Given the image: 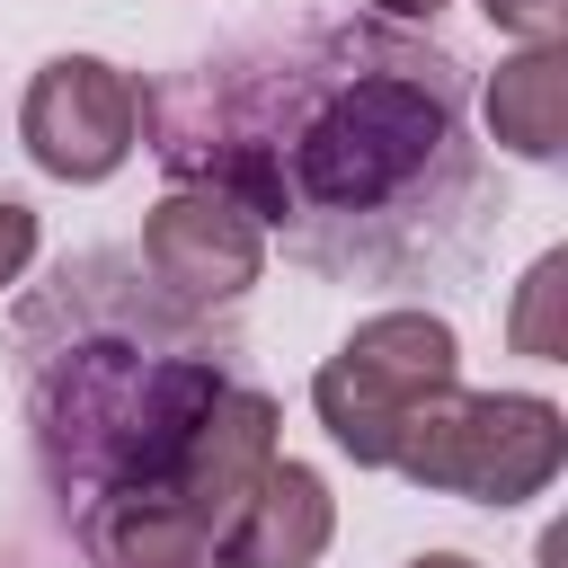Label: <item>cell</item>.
<instances>
[{
    "instance_id": "cell-5",
    "label": "cell",
    "mask_w": 568,
    "mask_h": 568,
    "mask_svg": "<svg viewBox=\"0 0 568 568\" xmlns=\"http://www.w3.org/2000/svg\"><path fill=\"white\" fill-rule=\"evenodd\" d=\"M18 142L44 178L62 186H98L133 160L142 142V80L98 62V53H53L36 80H27V106H18Z\"/></svg>"
},
{
    "instance_id": "cell-6",
    "label": "cell",
    "mask_w": 568,
    "mask_h": 568,
    "mask_svg": "<svg viewBox=\"0 0 568 568\" xmlns=\"http://www.w3.org/2000/svg\"><path fill=\"white\" fill-rule=\"evenodd\" d=\"M133 257H142V275H151L169 302L213 311V302H240V293L266 275V231H257L240 204L204 195V186H169V195L151 204Z\"/></svg>"
},
{
    "instance_id": "cell-9",
    "label": "cell",
    "mask_w": 568,
    "mask_h": 568,
    "mask_svg": "<svg viewBox=\"0 0 568 568\" xmlns=\"http://www.w3.org/2000/svg\"><path fill=\"white\" fill-rule=\"evenodd\" d=\"M488 142L515 160H559L568 151V44H524L488 80Z\"/></svg>"
},
{
    "instance_id": "cell-2",
    "label": "cell",
    "mask_w": 568,
    "mask_h": 568,
    "mask_svg": "<svg viewBox=\"0 0 568 568\" xmlns=\"http://www.w3.org/2000/svg\"><path fill=\"white\" fill-rule=\"evenodd\" d=\"M9 364L62 524H89L133 497H169L186 435L231 390V346L204 328V311L169 302L142 275V257L115 248L62 257L53 284L18 302Z\"/></svg>"
},
{
    "instance_id": "cell-13",
    "label": "cell",
    "mask_w": 568,
    "mask_h": 568,
    "mask_svg": "<svg viewBox=\"0 0 568 568\" xmlns=\"http://www.w3.org/2000/svg\"><path fill=\"white\" fill-rule=\"evenodd\" d=\"M373 9H382V18H390V27H408V18H435V9H444V0H373Z\"/></svg>"
},
{
    "instance_id": "cell-12",
    "label": "cell",
    "mask_w": 568,
    "mask_h": 568,
    "mask_svg": "<svg viewBox=\"0 0 568 568\" xmlns=\"http://www.w3.org/2000/svg\"><path fill=\"white\" fill-rule=\"evenodd\" d=\"M36 266V213L18 195H0V284H18Z\"/></svg>"
},
{
    "instance_id": "cell-7",
    "label": "cell",
    "mask_w": 568,
    "mask_h": 568,
    "mask_svg": "<svg viewBox=\"0 0 568 568\" xmlns=\"http://www.w3.org/2000/svg\"><path fill=\"white\" fill-rule=\"evenodd\" d=\"M266 462H275V399L248 390V382H231V390L204 408V426L186 435V462H178L169 497H178V515L222 550V532H231V515L248 506V488L266 479Z\"/></svg>"
},
{
    "instance_id": "cell-1",
    "label": "cell",
    "mask_w": 568,
    "mask_h": 568,
    "mask_svg": "<svg viewBox=\"0 0 568 568\" xmlns=\"http://www.w3.org/2000/svg\"><path fill=\"white\" fill-rule=\"evenodd\" d=\"M169 186H204L337 275H408L470 231V71L390 18H302L142 89Z\"/></svg>"
},
{
    "instance_id": "cell-10",
    "label": "cell",
    "mask_w": 568,
    "mask_h": 568,
    "mask_svg": "<svg viewBox=\"0 0 568 568\" xmlns=\"http://www.w3.org/2000/svg\"><path fill=\"white\" fill-rule=\"evenodd\" d=\"M506 337H515V355H532V364H559V355H568V248H541V257L524 266L515 311H506Z\"/></svg>"
},
{
    "instance_id": "cell-11",
    "label": "cell",
    "mask_w": 568,
    "mask_h": 568,
    "mask_svg": "<svg viewBox=\"0 0 568 568\" xmlns=\"http://www.w3.org/2000/svg\"><path fill=\"white\" fill-rule=\"evenodd\" d=\"M479 9H488V27H506L524 44H559V27H568V0H479Z\"/></svg>"
},
{
    "instance_id": "cell-3",
    "label": "cell",
    "mask_w": 568,
    "mask_h": 568,
    "mask_svg": "<svg viewBox=\"0 0 568 568\" xmlns=\"http://www.w3.org/2000/svg\"><path fill=\"white\" fill-rule=\"evenodd\" d=\"M559 462H568V417L541 390H462V382L417 399L390 453L399 479L470 506H524L559 479Z\"/></svg>"
},
{
    "instance_id": "cell-8",
    "label": "cell",
    "mask_w": 568,
    "mask_h": 568,
    "mask_svg": "<svg viewBox=\"0 0 568 568\" xmlns=\"http://www.w3.org/2000/svg\"><path fill=\"white\" fill-rule=\"evenodd\" d=\"M328 532H337L328 479H320L311 462H284V453H275L266 479L248 488V506L231 515L213 568H311V559L328 550Z\"/></svg>"
},
{
    "instance_id": "cell-4",
    "label": "cell",
    "mask_w": 568,
    "mask_h": 568,
    "mask_svg": "<svg viewBox=\"0 0 568 568\" xmlns=\"http://www.w3.org/2000/svg\"><path fill=\"white\" fill-rule=\"evenodd\" d=\"M444 382H462V337L435 311H373L320 373H311V408L328 426L337 453H355L364 470H390L399 426L417 399H435Z\"/></svg>"
},
{
    "instance_id": "cell-14",
    "label": "cell",
    "mask_w": 568,
    "mask_h": 568,
    "mask_svg": "<svg viewBox=\"0 0 568 568\" xmlns=\"http://www.w3.org/2000/svg\"><path fill=\"white\" fill-rule=\"evenodd\" d=\"M408 568H479V559H462V550H426V559H408Z\"/></svg>"
}]
</instances>
